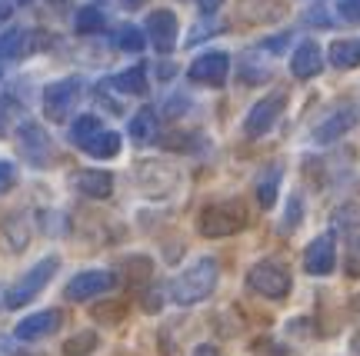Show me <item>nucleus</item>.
Listing matches in <instances>:
<instances>
[{"mask_svg": "<svg viewBox=\"0 0 360 356\" xmlns=\"http://www.w3.org/2000/svg\"><path fill=\"white\" fill-rule=\"evenodd\" d=\"M217 277H220L217 260H214V256H200V260H193L180 277H174V283H170V300L177 306L204 303L207 296L214 293V286H217Z\"/></svg>", "mask_w": 360, "mask_h": 356, "instance_id": "1", "label": "nucleus"}, {"mask_svg": "<svg viewBox=\"0 0 360 356\" xmlns=\"http://www.w3.org/2000/svg\"><path fill=\"white\" fill-rule=\"evenodd\" d=\"M53 273H57V256H44V260H37L20 280L11 283V290L4 293V306H7V310H20V306H27L40 290H44V286H47V283L53 280Z\"/></svg>", "mask_w": 360, "mask_h": 356, "instance_id": "2", "label": "nucleus"}, {"mask_svg": "<svg viewBox=\"0 0 360 356\" xmlns=\"http://www.w3.org/2000/svg\"><path fill=\"white\" fill-rule=\"evenodd\" d=\"M197 227H200V233L210 237V240H217V237H233L237 230L247 227V210H244V204H237V200L210 204V206H204Z\"/></svg>", "mask_w": 360, "mask_h": 356, "instance_id": "3", "label": "nucleus"}, {"mask_svg": "<svg viewBox=\"0 0 360 356\" xmlns=\"http://www.w3.org/2000/svg\"><path fill=\"white\" fill-rule=\"evenodd\" d=\"M80 93H84V80L80 77H64L44 87V117L51 124H64L67 117L74 114Z\"/></svg>", "mask_w": 360, "mask_h": 356, "instance_id": "4", "label": "nucleus"}, {"mask_svg": "<svg viewBox=\"0 0 360 356\" xmlns=\"http://www.w3.org/2000/svg\"><path fill=\"white\" fill-rule=\"evenodd\" d=\"M247 286L260 296H267V300H283L290 293V273L277 260H260L247 273Z\"/></svg>", "mask_w": 360, "mask_h": 356, "instance_id": "5", "label": "nucleus"}, {"mask_svg": "<svg viewBox=\"0 0 360 356\" xmlns=\"http://www.w3.org/2000/svg\"><path fill=\"white\" fill-rule=\"evenodd\" d=\"M117 286V273L114 270H84L74 280L67 283L64 296L74 300V303H84V300H94V296H103Z\"/></svg>", "mask_w": 360, "mask_h": 356, "instance_id": "6", "label": "nucleus"}, {"mask_svg": "<svg viewBox=\"0 0 360 356\" xmlns=\"http://www.w3.org/2000/svg\"><path fill=\"white\" fill-rule=\"evenodd\" d=\"M17 150H20V157L30 160L34 166H51V160H53L51 137H47L44 127H37L34 120L20 124V130H17Z\"/></svg>", "mask_w": 360, "mask_h": 356, "instance_id": "7", "label": "nucleus"}, {"mask_svg": "<svg viewBox=\"0 0 360 356\" xmlns=\"http://www.w3.org/2000/svg\"><path fill=\"white\" fill-rule=\"evenodd\" d=\"M283 103H287V93L277 90V93H267L264 100H257L250 107V114L244 120V133L247 137H264L274 124H277V117L283 114Z\"/></svg>", "mask_w": 360, "mask_h": 356, "instance_id": "8", "label": "nucleus"}, {"mask_svg": "<svg viewBox=\"0 0 360 356\" xmlns=\"http://www.w3.org/2000/svg\"><path fill=\"white\" fill-rule=\"evenodd\" d=\"M227 74H231V57L224 51L200 53L191 64V70H187V77H191L193 84H204V87H224Z\"/></svg>", "mask_w": 360, "mask_h": 356, "instance_id": "9", "label": "nucleus"}, {"mask_svg": "<svg viewBox=\"0 0 360 356\" xmlns=\"http://www.w3.org/2000/svg\"><path fill=\"white\" fill-rule=\"evenodd\" d=\"M64 327V313L60 310H40V313H30L24 317L17 327H13V340H24V343H34V340H47Z\"/></svg>", "mask_w": 360, "mask_h": 356, "instance_id": "10", "label": "nucleus"}, {"mask_svg": "<svg viewBox=\"0 0 360 356\" xmlns=\"http://www.w3.org/2000/svg\"><path fill=\"white\" fill-rule=\"evenodd\" d=\"M337 267V243L330 233H321V237H314L307 243V250H304V270H307L310 277H327V273H334Z\"/></svg>", "mask_w": 360, "mask_h": 356, "instance_id": "11", "label": "nucleus"}, {"mask_svg": "<svg viewBox=\"0 0 360 356\" xmlns=\"http://www.w3.org/2000/svg\"><path fill=\"white\" fill-rule=\"evenodd\" d=\"M147 40L154 44L157 53H170L177 47V17L170 11H154L147 17Z\"/></svg>", "mask_w": 360, "mask_h": 356, "instance_id": "12", "label": "nucleus"}, {"mask_svg": "<svg viewBox=\"0 0 360 356\" xmlns=\"http://www.w3.org/2000/svg\"><path fill=\"white\" fill-rule=\"evenodd\" d=\"M323 70V51L317 47V40H300L297 51L290 53V74L297 80H310Z\"/></svg>", "mask_w": 360, "mask_h": 356, "instance_id": "13", "label": "nucleus"}, {"mask_svg": "<svg viewBox=\"0 0 360 356\" xmlns=\"http://www.w3.org/2000/svg\"><path fill=\"white\" fill-rule=\"evenodd\" d=\"M354 124H357L354 107H340V110H334V114L327 117L323 124H317V130H314V140H317V143H334V140H340L347 130H354Z\"/></svg>", "mask_w": 360, "mask_h": 356, "instance_id": "14", "label": "nucleus"}, {"mask_svg": "<svg viewBox=\"0 0 360 356\" xmlns=\"http://www.w3.org/2000/svg\"><path fill=\"white\" fill-rule=\"evenodd\" d=\"M74 190H80L84 197H94V200H107L114 193V177L107 170H77Z\"/></svg>", "mask_w": 360, "mask_h": 356, "instance_id": "15", "label": "nucleus"}, {"mask_svg": "<svg viewBox=\"0 0 360 356\" xmlns=\"http://www.w3.org/2000/svg\"><path fill=\"white\" fill-rule=\"evenodd\" d=\"M281 180H283V170L277 164H270L264 173L257 177V200L264 210H270V206L277 204V190H281Z\"/></svg>", "mask_w": 360, "mask_h": 356, "instance_id": "16", "label": "nucleus"}, {"mask_svg": "<svg viewBox=\"0 0 360 356\" xmlns=\"http://www.w3.org/2000/svg\"><path fill=\"white\" fill-rule=\"evenodd\" d=\"M327 57L340 70H354V67H360V40H334Z\"/></svg>", "mask_w": 360, "mask_h": 356, "instance_id": "17", "label": "nucleus"}, {"mask_svg": "<svg viewBox=\"0 0 360 356\" xmlns=\"http://www.w3.org/2000/svg\"><path fill=\"white\" fill-rule=\"evenodd\" d=\"M84 153L97 157V160L117 157V153H120V137H117L114 130H101V133H94V137L84 143Z\"/></svg>", "mask_w": 360, "mask_h": 356, "instance_id": "18", "label": "nucleus"}, {"mask_svg": "<svg viewBox=\"0 0 360 356\" xmlns=\"http://www.w3.org/2000/svg\"><path fill=\"white\" fill-rule=\"evenodd\" d=\"M107 84L120 90V93H147V70L143 67H130V70H120L117 77H110Z\"/></svg>", "mask_w": 360, "mask_h": 356, "instance_id": "19", "label": "nucleus"}, {"mask_svg": "<svg viewBox=\"0 0 360 356\" xmlns=\"http://www.w3.org/2000/svg\"><path fill=\"white\" fill-rule=\"evenodd\" d=\"M130 137H134L137 143L157 140V114H154V110H147V107H143L141 114L130 120Z\"/></svg>", "mask_w": 360, "mask_h": 356, "instance_id": "20", "label": "nucleus"}, {"mask_svg": "<svg viewBox=\"0 0 360 356\" xmlns=\"http://www.w3.org/2000/svg\"><path fill=\"white\" fill-rule=\"evenodd\" d=\"M143 40H147V30H141V27H134V24L117 27V34H114V44L120 47V51H127V53H141Z\"/></svg>", "mask_w": 360, "mask_h": 356, "instance_id": "21", "label": "nucleus"}, {"mask_svg": "<svg viewBox=\"0 0 360 356\" xmlns=\"http://www.w3.org/2000/svg\"><path fill=\"white\" fill-rule=\"evenodd\" d=\"M97 346H101V336H97L94 330H84V333L70 336V340L64 343V356H90Z\"/></svg>", "mask_w": 360, "mask_h": 356, "instance_id": "22", "label": "nucleus"}, {"mask_svg": "<svg viewBox=\"0 0 360 356\" xmlns=\"http://www.w3.org/2000/svg\"><path fill=\"white\" fill-rule=\"evenodd\" d=\"M101 130H103V127H101V120H97V117H94V114H84L77 124L70 127V143L84 150V143H87L94 133H101Z\"/></svg>", "mask_w": 360, "mask_h": 356, "instance_id": "23", "label": "nucleus"}, {"mask_svg": "<svg viewBox=\"0 0 360 356\" xmlns=\"http://www.w3.org/2000/svg\"><path fill=\"white\" fill-rule=\"evenodd\" d=\"M103 24H107V20H103V11L94 7V4L84 7V11H77V20H74V27H77L80 34H97V30H103Z\"/></svg>", "mask_w": 360, "mask_h": 356, "instance_id": "24", "label": "nucleus"}, {"mask_svg": "<svg viewBox=\"0 0 360 356\" xmlns=\"http://www.w3.org/2000/svg\"><path fill=\"white\" fill-rule=\"evenodd\" d=\"M27 51V30H7L0 40V53L4 57H24Z\"/></svg>", "mask_w": 360, "mask_h": 356, "instance_id": "25", "label": "nucleus"}, {"mask_svg": "<svg viewBox=\"0 0 360 356\" xmlns=\"http://www.w3.org/2000/svg\"><path fill=\"white\" fill-rule=\"evenodd\" d=\"M337 11H340V17H344V20L360 24V0H340V4H337Z\"/></svg>", "mask_w": 360, "mask_h": 356, "instance_id": "26", "label": "nucleus"}, {"mask_svg": "<svg viewBox=\"0 0 360 356\" xmlns=\"http://www.w3.org/2000/svg\"><path fill=\"white\" fill-rule=\"evenodd\" d=\"M297 223H300V197H294V200H290V206H287V220H283V233H287V230H294Z\"/></svg>", "mask_w": 360, "mask_h": 356, "instance_id": "27", "label": "nucleus"}, {"mask_svg": "<svg viewBox=\"0 0 360 356\" xmlns=\"http://www.w3.org/2000/svg\"><path fill=\"white\" fill-rule=\"evenodd\" d=\"M11 183H13V164L11 160H0V193L7 190Z\"/></svg>", "mask_w": 360, "mask_h": 356, "instance_id": "28", "label": "nucleus"}, {"mask_svg": "<svg viewBox=\"0 0 360 356\" xmlns=\"http://www.w3.org/2000/svg\"><path fill=\"white\" fill-rule=\"evenodd\" d=\"M191 356H220V350H217V346H214V343H200V346H197V350H193Z\"/></svg>", "mask_w": 360, "mask_h": 356, "instance_id": "29", "label": "nucleus"}, {"mask_svg": "<svg viewBox=\"0 0 360 356\" xmlns=\"http://www.w3.org/2000/svg\"><path fill=\"white\" fill-rule=\"evenodd\" d=\"M220 4H224V0H197V7H200L204 13H214Z\"/></svg>", "mask_w": 360, "mask_h": 356, "instance_id": "30", "label": "nucleus"}, {"mask_svg": "<svg viewBox=\"0 0 360 356\" xmlns=\"http://www.w3.org/2000/svg\"><path fill=\"white\" fill-rule=\"evenodd\" d=\"M124 4H127V7H141L143 0H124Z\"/></svg>", "mask_w": 360, "mask_h": 356, "instance_id": "31", "label": "nucleus"}, {"mask_svg": "<svg viewBox=\"0 0 360 356\" xmlns=\"http://www.w3.org/2000/svg\"><path fill=\"white\" fill-rule=\"evenodd\" d=\"M20 4H24V0H20Z\"/></svg>", "mask_w": 360, "mask_h": 356, "instance_id": "32", "label": "nucleus"}]
</instances>
